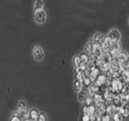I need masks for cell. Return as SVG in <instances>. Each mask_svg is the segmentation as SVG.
<instances>
[{
    "instance_id": "obj_18",
    "label": "cell",
    "mask_w": 129,
    "mask_h": 121,
    "mask_svg": "<svg viewBox=\"0 0 129 121\" xmlns=\"http://www.w3.org/2000/svg\"><path fill=\"white\" fill-rule=\"evenodd\" d=\"M82 84H83V86L85 87H88V86H90V85L92 84V82H91V80H90V78H89V77H84Z\"/></svg>"
},
{
    "instance_id": "obj_29",
    "label": "cell",
    "mask_w": 129,
    "mask_h": 121,
    "mask_svg": "<svg viewBox=\"0 0 129 121\" xmlns=\"http://www.w3.org/2000/svg\"><path fill=\"white\" fill-rule=\"evenodd\" d=\"M24 121H32V120H31V119H26V120H24Z\"/></svg>"
},
{
    "instance_id": "obj_2",
    "label": "cell",
    "mask_w": 129,
    "mask_h": 121,
    "mask_svg": "<svg viewBox=\"0 0 129 121\" xmlns=\"http://www.w3.org/2000/svg\"><path fill=\"white\" fill-rule=\"evenodd\" d=\"M46 18H47V15L44 9L34 11V19L37 23L39 24L44 23L46 21Z\"/></svg>"
},
{
    "instance_id": "obj_19",
    "label": "cell",
    "mask_w": 129,
    "mask_h": 121,
    "mask_svg": "<svg viewBox=\"0 0 129 121\" xmlns=\"http://www.w3.org/2000/svg\"><path fill=\"white\" fill-rule=\"evenodd\" d=\"M84 73L82 71H79L78 73H76V80L79 81V82H83V79H84Z\"/></svg>"
},
{
    "instance_id": "obj_15",
    "label": "cell",
    "mask_w": 129,
    "mask_h": 121,
    "mask_svg": "<svg viewBox=\"0 0 129 121\" xmlns=\"http://www.w3.org/2000/svg\"><path fill=\"white\" fill-rule=\"evenodd\" d=\"M112 120L114 121H123V116L122 114H120L119 111L115 112L112 115Z\"/></svg>"
},
{
    "instance_id": "obj_27",
    "label": "cell",
    "mask_w": 129,
    "mask_h": 121,
    "mask_svg": "<svg viewBox=\"0 0 129 121\" xmlns=\"http://www.w3.org/2000/svg\"><path fill=\"white\" fill-rule=\"evenodd\" d=\"M82 113L83 114H88V106L84 105V107L82 108Z\"/></svg>"
},
{
    "instance_id": "obj_9",
    "label": "cell",
    "mask_w": 129,
    "mask_h": 121,
    "mask_svg": "<svg viewBox=\"0 0 129 121\" xmlns=\"http://www.w3.org/2000/svg\"><path fill=\"white\" fill-rule=\"evenodd\" d=\"M39 115H40V112L37 109L32 108L29 111V119L32 121H36L39 117Z\"/></svg>"
},
{
    "instance_id": "obj_12",
    "label": "cell",
    "mask_w": 129,
    "mask_h": 121,
    "mask_svg": "<svg viewBox=\"0 0 129 121\" xmlns=\"http://www.w3.org/2000/svg\"><path fill=\"white\" fill-rule=\"evenodd\" d=\"M80 59H81V62H82V63H85V64H88L89 62H90V55H89L88 53H86V52H82L80 55Z\"/></svg>"
},
{
    "instance_id": "obj_4",
    "label": "cell",
    "mask_w": 129,
    "mask_h": 121,
    "mask_svg": "<svg viewBox=\"0 0 129 121\" xmlns=\"http://www.w3.org/2000/svg\"><path fill=\"white\" fill-rule=\"evenodd\" d=\"M107 36L112 40V41H120L121 33H120V32L119 30H117V29H112L108 33Z\"/></svg>"
},
{
    "instance_id": "obj_22",
    "label": "cell",
    "mask_w": 129,
    "mask_h": 121,
    "mask_svg": "<svg viewBox=\"0 0 129 121\" xmlns=\"http://www.w3.org/2000/svg\"><path fill=\"white\" fill-rule=\"evenodd\" d=\"M36 121H47V118H46V115L44 113L41 112V113H40V115H39V117H38V119Z\"/></svg>"
},
{
    "instance_id": "obj_31",
    "label": "cell",
    "mask_w": 129,
    "mask_h": 121,
    "mask_svg": "<svg viewBox=\"0 0 129 121\" xmlns=\"http://www.w3.org/2000/svg\"><path fill=\"white\" fill-rule=\"evenodd\" d=\"M111 121H114V120H111Z\"/></svg>"
},
{
    "instance_id": "obj_26",
    "label": "cell",
    "mask_w": 129,
    "mask_h": 121,
    "mask_svg": "<svg viewBox=\"0 0 129 121\" xmlns=\"http://www.w3.org/2000/svg\"><path fill=\"white\" fill-rule=\"evenodd\" d=\"M98 117H97L95 115H90V121H97L98 120Z\"/></svg>"
},
{
    "instance_id": "obj_11",
    "label": "cell",
    "mask_w": 129,
    "mask_h": 121,
    "mask_svg": "<svg viewBox=\"0 0 129 121\" xmlns=\"http://www.w3.org/2000/svg\"><path fill=\"white\" fill-rule=\"evenodd\" d=\"M44 6V3L43 0H36L34 3V11H40L43 10Z\"/></svg>"
},
{
    "instance_id": "obj_14",
    "label": "cell",
    "mask_w": 129,
    "mask_h": 121,
    "mask_svg": "<svg viewBox=\"0 0 129 121\" xmlns=\"http://www.w3.org/2000/svg\"><path fill=\"white\" fill-rule=\"evenodd\" d=\"M105 36H103L102 34H100V33H97L94 35V36L93 37V40H92V42H96V43H102L103 42V40L104 39Z\"/></svg>"
},
{
    "instance_id": "obj_16",
    "label": "cell",
    "mask_w": 129,
    "mask_h": 121,
    "mask_svg": "<svg viewBox=\"0 0 129 121\" xmlns=\"http://www.w3.org/2000/svg\"><path fill=\"white\" fill-rule=\"evenodd\" d=\"M97 110V107L94 103H92L90 106H88V115H94L95 114V111Z\"/></svg>"
},
{
    "instance_id": "obj_23",
    "label": "cell",
    "mask_w": 129,
    "mask_h": 121,
    "mask_svg": "<svg viewBox=\"0 0 129 121\" xmlns=\"http://www.w3.org/2000/svg\"><path fill=\"white\" fill-rule=\"evenodd\" d=\"M18 107H19V109L27 107V104H26V103L24 102L23 100H21V101H19V103L18 104Z\"/></svg>"
},
{
    "instance_id": "obj_24",
    "label": "cell",
    "mask_w": 129,
    "mask_h": 121,
    "mask_svg": "<svg viewBox=\"0 0 129 121\" xmlns=\"http://www.w3.org/2000/svg\"><path fill=\"white\" fill-rule=\"evenodd\" d=\"M82 121H90V115L83 114L82 117Z\"/></svg>"
},
{
    "instance_id": "obj_20",
    "label": "cell",
    "mask_w": 129,
    "mask_h": 121,
    "mask_svg": "<svg viewBox=\"0 0 129 121\" xmlns=\"http://www.w3.org/2000/svg\"><path fill=\"white\" fill-rule=\"evenodd\" d=\"M73 63H74V67H78L79 65L82 63L81 62V59H80V56H76L74 57V60H73Z\"/></svg>"
},
{
    "instance_id": "obj_10",
    "label": "cell",
    "mask_w": 129,
    "mask_h": 121,
    "mask_svg": "<svg viewBox=\"0 0 129 121\" xmlns=\"http://www.w3.org/2000/svg\"><path fill=\"white\" fill-rule=\"evenodd\" d=\"M78 99H79V101L80 102H82V103H84V101H85V99H86V98L87 97V89H86V87L85 88V89H82L78 93Z\"/></svg>"
},
{
    "instance_id": "obj_5",
    "label": "cell",
    "mask_w": 129,
    "mask_h": 121,
    "mask_svg": "<svg viewBox=\"0 0 129 121\" xmlns=\"http://www.w3.org/2000/svg\"><path fill=\"white\" fill-rule=\"evenodd\" d=\"M107 80V78L106 77V75L103 74H99L98 76H97V78H95L94 83L97 86L99 87V86H102L103 85L106 84Z\"/></svg>"
},
{
    "instance_id": "obj_30",
    "label": "cell",
    "mask_w": 129,
    "mask_h": 121,
    "mask_svg": "<svg viewBox=\"0 0 129 121\" xmlns=\"http://www.w3.org/2000/svg\"><path fill=\"white\" fill-rule=\"evenodd\" d=\"M97 121H101V120H100V118H99V119H98V120H97Z\"/></svg>"
},
{
    "instance_id": "obj_25",
    "label": "cell",
    "mask_w": 129,
    "mask_h": 121,
    "mask_svg": "<svg viewBox=\"0 0 129 121\" xmlns=\"http://www.w3.org/2000/svg\"><path fill=\"white\" fill-rule=\"evenodd\" d=\"M10 121H22V119L19 116H13L12 115L10 119Z\"/></svg>"
},
{
    "instance_id": "obj_6",
    "label": "cell",
    "mask_w": 129,
    "mask_h": 121,
    "mask_svg": "<svg viewBox=\"0 0 129 121\" xmlns=\"http://www.w3.org/2000/svg\"><path fill=\"white\" fill-rule=\"evenodd\" d=\"M99 60L103 64L107 65V66H109V65H110V63L112 62V60H113V56H111V53H103L102 55V56L99 58Z\"/></svg>"
},
{
    "instance_id": "obj_21",
    "label": "cell",
    "mask_w": 129,
    "mask_h": 121,
    "mask_svg": "<svg viewBox=\"0 0 129 121\" xmlns=\"http://www.w3.org/2000/svg\"><path fill=\"white\" fill-rule=\"evenodd\" d=\"M84 103L86 106H90V105H91L92 103H94V99H93V97L87 96L84 101Z\"/></svg>"
},
{
    "instance_id": "obj_3",
    "label": "cell",
    "mask_w": 129,
    "mask_h": 121,
    "mask_svg": "<svg viewBox=\"0 0 129 121\" xmlns=\"http://www.w3.org/2000/svg\"><path fill=\"white\" fill-rule=\"evenodd\" d=\"M32 55L36 60L37 62H41V60L44 58V49L40 46H35L32 51Z\"/></svg>"
},
{
    "instance_id": "obj_17",
    "label": "cell",
    "mask_w": 129,
    "mask_h": 121,
    "mask_svg": "<svg viewBox=\"0 0 129 121\" xmlns=\"http://www.w3.org/2000/svg\"><path fill=\"white\" fill-rule=\"evenodd\" d=\"M111 116L109 114H107V112H103L100 118L101 121H111Z\"/></svg>"
},
{
    "instance_id": "obj_28",
    "label": "cell",
    "mask_w": 129,
    "mask_h": 121,
    "mask_svg": "<svg viewBox=\"0 0 129 121\" xmlns=\"http://www.w3.org/2000/svg\"><path fill=\"white\" fill-rule=\"evenodd\" d=\"M12 115H13V116H19V111H14L13 113H12Z\"/></svg>"
},
{
    "instance_id": "obj_13",
    "label": "cell",
    "mask_w": 129,
    "mask_h": 121,
    "mask_svg": "<svg viewBox=\"0 0 129 121\" xmlns=\"http://www.w3.org/2000/svg\"><path fill=\"white\" fill-rule=\"evenodd\" d=\"M83 88V84L82 82H79L78 80H75L74 82V90L75 92L78 93Z\"/></svg>"
},
{
    "instance_id": "obj_7",
    "label": "cell",
    "mask_w": 129,
    "mask_h": 121,
    "mask_svg": "<svg viewBox=\"0 0 129 121\" xmlns=\"http://www.w3.org/2000/svg\"><path fill=\"white\" fill-rule=\"evenodd\" d=\"M19 118L22 119V121H24L27 119H29V110L27 107L19 109Z\"/></svg>"
},
{
    "instance_id": "obj_8",
    "label": "cell",
    "mask_w": 129,
    "mask_h": 121,
    "mask_svg": "<svg viewBox=\"0 0 129 121\" xmlns=\"http://www.w3.org/2000/svg\"><path fill=\"white\" fill-rule=\"evenodd\" d=\"M121 49V44L120 41H111V51L110 53L112 54L115 52H118Z\"/></svg>"
},
{
    "instance_id": "obj_1",
    "label": "cell",
    "mask_w": 129,
    "mask_h": 121,
    "mask_svg": "<svg viewBox=\"0 0 129 121\" xmlns=\"http://www.w3.org/2000/svg\"><path fill=\"white\" fill-rule=\"evenodd\" d=\"M103 54V52L102 49V46H101L100 43L92 42L91 45V56L95 59H99L102 55Z\"/></svg>"
}]
</instances>
